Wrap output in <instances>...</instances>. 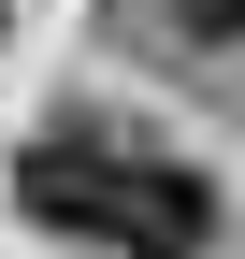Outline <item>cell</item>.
<instances>
[{"label": "cell", "mask_w": 245, "mask_h": 259, "mask_svg": "<svg viewBox=\"0 0 245 259\" xmlns=\"http://www.w3.org/2000/svg\"><path fill=\"white\" fill-rule=\"evenodd\" d=\"M15 202L72 245H115V259H202L217 245V187L188 158H159L144 130H101V115H58L15 158Z\"/></svg>", "instance_id": "cell-1"}, {"label": "cell", "mask_w": 245, "mask_h": 259, "mask_svg": "<svg viewBox=\"0 0 245 259\" xmlns=\"http://www.w3.org/2000/svg\"><path fill=\"white\" fill-rule=\"evenodd\" d=\"M173 29H188V44H245V0H159Z\"/></svg>", "instance_id": "cell-2"}]
</instances>
